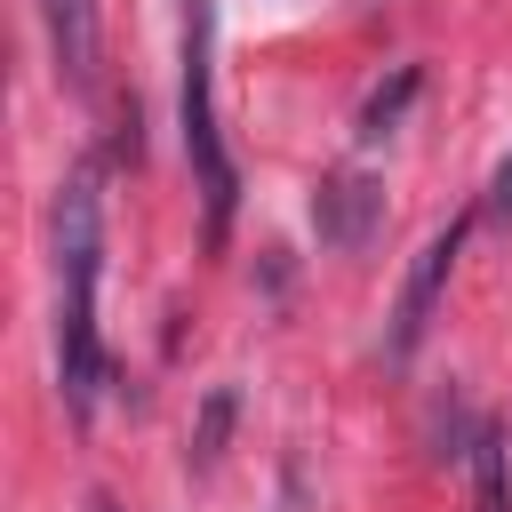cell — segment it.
<instances>
[{"label":"cell","instance_id":"3","mask_svg":"<svg viewBox=\"0 0 512 512\" xmlns=\"http://www.w3.org/2000/svg\"><path fill=\"white\" fill-rule=\"evenodd\" d=\"M456 248H464V216L416 248V264H408V280H400V304H392L384 360H408V352L424 344V328H432V304H440V288H448V272H456Z\"/></svg>","mask_w":512,"mask_h":512},{"label":"cell","instance_id":"2","mask_svg":"<svg viewBox=\"0 0 512 512\" xmlns=\"http://www.w3.org/2000/svg\"><path fill=\"white\" fill-rule=\"evenodd\" d=\"M184 160H192V184H200V232L208 248H224L232 232V208H240V168H232V144L216 128V8L208 0H184Z\"/></svg>","mask_w":512,"mask_h":512},{"label":"cell","instance_id":"4","mask_svg":"<svg viewBox=\"0 0 512 512\" xmlns=\"http://www.w3.org/2000/svg\"><path fill=\"white\" fill-rule=\"evenodd\" d=\"M312 224H320V240L328 248H368L376 240V224H384V192L360 176V168H336L328 184H320V200H312Z\"/></svg>","mask_w":512,"mask_h":512},{"label":"cell","instance_id":"8","mask_svg":"<svg viewBox=\"0 0 512 512\" xmlns=\"http://www.w3.org/2000/svg\"><path fill=\"white\" fill-rule=\"evenodd\" d=\"M224 416H232V400L216 392V400H208V416H200V440H192V464H208V456H216V440H224Z\"/></svg>","mask_w":512,"mask_h":512},{"label":"cell","instance_id":"5","mask_svg":"<svg viewBox=\"0 0 512 512\" xmlns=\"http://www.w3.org/2000/svg\"><path fill=\"white\" fill-rule=\"evenodd\" d=\"M40 24H48V48H56V80L88 88L96 80V0H40Z\"/></svg>","mask_w":512,"mask_h":512},{"label":"cell","instance_id":"1","mask_svg":"<svg viewBox=\"0 0 512 512\" xmlns=\"http://www.w3.org/2000/svg\"><path fill=\"white\" fill-rule=\"evenodd\" d=\"M96 272H104V208H96V176L80 168L56 192V392L72 416H96V392L112 376L96 328Z\"/></svg>","mask_w":512,"mask_h":512},{"label":"cell","instance_id":"7","mask_svg":"<svg viewBox=\"0 0 512 512\" xmlns=\"http://www.w3.org/2000/svg\"><path fill=\"white\" fill-rule=\"evenodd\" d=\"M416 88H424V72H416V64H400V72H392V88H376V96L360 104V136H368V144H376V136H392V120L408 112V96H416Z\"/></svg>","mask_w":512,"mask_h":512},{"label":"cell","instance_id":"6","mask_svg":"<svg viewBox=\"0 0 512 512\" xmlns=\"http://www.w3.org/2000/svg\"><path fill=\"white\" fill-rule=\"evenodd\" d=\"M464 456H472V480H480V512H512V496H504V432L480 424Z\"/></svg>","mask_w":512,"mask_h":512},{"label":"cell","instance_id":"9","mask_svg":"<svg viewBox=\"0 0 512 512\" xmlns=\"http://www.w3.org/2000/svg\"><path fill=\"white\" fill-rule=\"evenodd\" d=\"M480 216H488V224H512V160L488 176V200H480Z\"/></svg>","mask_w":512,"mask_h":512}]
</instances>
